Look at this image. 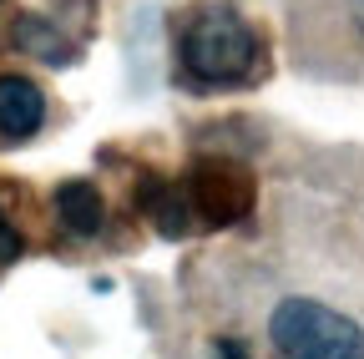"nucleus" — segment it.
Returning a JSON list of instances; mask_svg holds the SVG:
<instances>
[{
	"instance_id": "obj_1",
	"label": "nucleus",
	"mask_w": 364,
	"mask_h": 359,
	"mask_svg": "<svg viewBox=\"0 0 364 359\" xmlns=\"http://www.w3.org/2000/svg\"><path fill=\"white\" fill-rule=\"evenodd\" d=\"M182 66L203 86H233L258 66V36L233 6H198L182 26Z\"/></svg>"
},
{
	"instance_id": "obj_2",
	"label": "nucleus",
	"mask_w": 364,
	"mask_h": 359,
	"mask_svg": "<svg viewBox=\"0 0 364 359\" xmlns=\"http://www.w3.org/2000/svg\"><path fill=\"white\" fill-rule=\"evenodd\" d=\"M284 359H364V329L318 299H284L268 319Z\"/></svg>"
},
{
	"instance_id": "obj_3",
	"label": "nucleus",
	"mask_w": 364,
	"mask_h": 359,
	"mask_svg": "<svg viewBox=\"0 0 364 359\" xmlns=\"http://www.w3.org/2000/svg\"><path fill=\"white\" fill-rule=\"evenodd\" d=\"M193 203L203 208L208 223H233L248 213L253 203V188H248V177L238 167H228V162H203L193 172Z\"/></svg>"
},
{
	"instance_id": "obj_4",
	"label": "nucleus",
	"mask_w": 364,
	"mask_h": 359,
	"mask_svg": "<svg viewBox=\"0 0 364 359\" xmlns=\"http://www.w3.org/2000/svg\"><path fill=\"white\" fill-rule=\"evenodd\" d=\"M46 122V97L31 76H0V137L26 142Z\"/></svg>"
},
{
	"instance_id": "obj_5",
	"label": "nucleus",
	"mask_w": 364,
	"mask_h": 359,
	"mask_svg": "<svg viewBox=\"0 0 364 359\" xmlns=\"http://www.w3.org/2000/svg\"><path fill=\"white\" fill-rule=\"evenodd\" d=\"M16 51L41 56V61H51V66L76 61V46L61 36V26L46 21V16H16Z\"/></svg>"
},
{
	"instance_id": "obj_6",
	"label": "nucleus",
	"mask_w": 364,
	"mask_h": 359,
	"mask_svg": "<svg viewBox=\"0 0 364 359\" xmlns=\"http://www.w3.org/2000/svg\"><path fill=\"white\" fill-rule=\"evenodd\" d=\"M56 213H61L66 228H71V233H81V238L102 233V218H107L102 193L91 188V183H61V188H56Z\"/></svg>"
},
{
	"instance_id": "obj_7",
	"label": "nucleus",
	"mask_w": 364,
	"mask_h": 359,
	"mask_svg": "<svg viewBox=\"0 0 364 359\" xmlns=\"http://www.w3.org/2000/svg\"><path fill=\"white\" fill-rule=\"evenodd\" d=\"M136 203H142V213L157 218V228H162L167 238L193 233V213H188V203L177 198V188L157 183V177H142V193H136Z\"/></svg>"
},
{
	"instance_id": "obj_8",
	"label": "nucleus",
	"mask_w": 364,
	"mask_h": 359,
	"mask_svg": "<svg viewBox=\"0 0 364 359\" xmlns=\"http://www.w3.org/2000/svg\"><path fill=\"white\" fill-rule=\"evenodd\" d=\"M21 253V238H16V228H11V223H0V263H6V258H16Z\"/></svg>"
},
{
	"instance_id": "obj_9",
	"label": "nucleus",
	"mask_w": 364,
	"mask_h": 359,
	"mask_svg": "<svg viewBox=\"0 0 364 359\" xmlns=\"http://www.w3.org/2000/svg\"><path fill=\"white\" fill-rule=\"evenodd\" d=\"M349 11H354V26L364 31V0H349Z\"/></svg>"
},
{
	"instance_id": "obj_10",
	"label": "nucleus",
	"mask_w": 364,
	"mask_h": 359,
	"mask_svg": "<svg viewBox=\"0 0 364 359\" xmlns=\"http://www.w3.org/2000/svg\"><path fill=\"white\" fill-rule=\"evenodd\" d=\"M0 223H6V213H0Z\"/></svg>"
}]
</instances>
